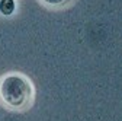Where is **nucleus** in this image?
Here are the masks:
<instances>
[{
	"mask_svg": "<svg viewBox=\"0 0 122 121\" xmlns=\"http://www.w3.org/2000/svg\"><path fill=\"white\" fill-rule=\"evenodd\" d=\"M44 2L48 5H52V6H58V5H63L66 0H44Z\"/></svg>",
	"mask_w": 122,
	"mask_h": 121,
	"instance_id": "7ed1b4c3",
	"label": "nucleus"
},
{
	"mask_svg": "<svg viewBox=\"0 0 122 121\" xmlns=\"http://www.w3.org/2000/svg\"><path fill=\"white\" fill-rule=\"evenodd\" d=\"M30 85L29 82L19 76V74H10L2 80L0 85V95L2 99L13 108H20L30 98Z\"/></svg>",
	"mask_w": 122,
	"mask_h": 121,
	"instance_id": "f257e3e1",
	"label": "nucleus"
},
{
	"mask_svg": "<svg viewBox=\"0 0 122 121\" xmlns=\"http://www.w3.org/2000/svg\"><path fill=\"white\" fill-rule=\"evenodd\" d=\"M15 12V0H0V13L9 16Z\"/></svg>",
	"mask_w": 122,
	"mask_h": 121,
	"instance_id": "f03ea898",
	"label": "nucleus"
}]
</instances>
